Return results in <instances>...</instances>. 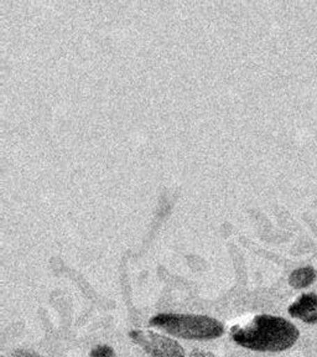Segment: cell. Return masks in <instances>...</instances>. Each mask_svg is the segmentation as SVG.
<instances>
[{
    "mask_svg": "<svg viewBox=\"0 0 317 357\" xmlns=\"http://www.w3.org/2000/svg\"><path fill=\"white\" fill-rule=\"evenodd\" d=\"M232 337L238 345L254 351H284L297 341L299 330L286 319L258 315L245 326L233 329Z\"/></svg>",
    "mask_w": 317,
    "mask_h": 357,
    "instance_id": "obj_1",
    "label": "cell"
},
{
    "mask_svg": "<svg viewBox=\"0 0 317 357\" xmlns=\"http://www.w3.org/2000/svg\"><path fill=\"white\" fill-rule=\"evenodd\" d=\"M150 325L186 340H212L224 333L222 323L206 315L159 314Z\"/></svg>",
    "mask_w": 317,
    "mask_h": 357,
    "instance_id": "obj_2",
    "label": "cell"
},
{
    "mask_svg": "<svg viewBox=\"0 0 317 357\" xmlns=\"http://www.w3.org/2000/svg\"><path fill=\"white\" fill-rule=\"evenodd\" d=\"M130 337L145 351L155 357H185V350L178 341L153 331L134 330Z\"/></svg>",
    "mask_w": 317,
    "mask_h": 357,
    "instance_id": "obj_3",
    "label": "cell"
},
{
    "mask_svg": "<svg viewBox=\"0 0 317 357\" xmlns=\"http://www.w3.org/2000/svg\"><path fill=\"white\" fill-rule=\"evenodd\" d=\"M289 314L293 318L302 320L304 323L316 324L317 294H302L297 301L290 305Z\"/></svg>",
    "mask_w": 317,
    "mask_h": 357,
    "instance_id": "obj_4",
    "label": "cell"
},
{
    "mask_svg": "<svg viewBox=\"0 0 317 357\" xmlns=\"http://www.w3.org/2000/svg\"><path fill=\"white\" fill-rule=\"evenodd\" d=\"M316 271L312 267L299 268L290 274L289 284L295 289H302L316 280Z\"/></svg>",
    "mask_w": 317,
    "mask_h": 357,
    "instance_id": "obj_5",
    "label": "cell"
},
{
    "mask_svg": "<svg viewBox=\"0 0 317 357\" xmlns=\"http://www.w3.org/2000/svg\"><path fill=\"white\" fill-rule=\"evenodd\" d=\"M91 357H116V354L111 346L100 345L91 351Z\"/></svg>",
    "mask_w": 317,
    "mask_h": 357,
    "instance_id": "obj_6",
    "label": "cell"
},
{
    "mask_svg": "<svg viewBox=\"0 0 317 357\" xmlns=\"http://www.w3.org/2000/svg\"><path fill=\"white\" fill-rule=\"evenodd\" d=\"M14 357H41L38 354L33 351H28V350H15L13 354Z\"/></svg>",
    "mask_w": 317,
    "mask_h": 357,
    "instance_id": "obj_7",
    "label": "cell"
},
{
    "mask_svg": "<svg viewBox=\"0 0 317 357\" xmlns=\"http://www.w3.org/2000/svg\"><path fill=\"white\" fill-rule=\"evenodd\" d=\"M189 357H216L212 352L205 351V350H194L190 354Z\"/></svg>",
    "mask_w": 317,
    "mask_h": 357,
    "instance_id": "obj_8",
    "label": "cell"
}]
</instances>
